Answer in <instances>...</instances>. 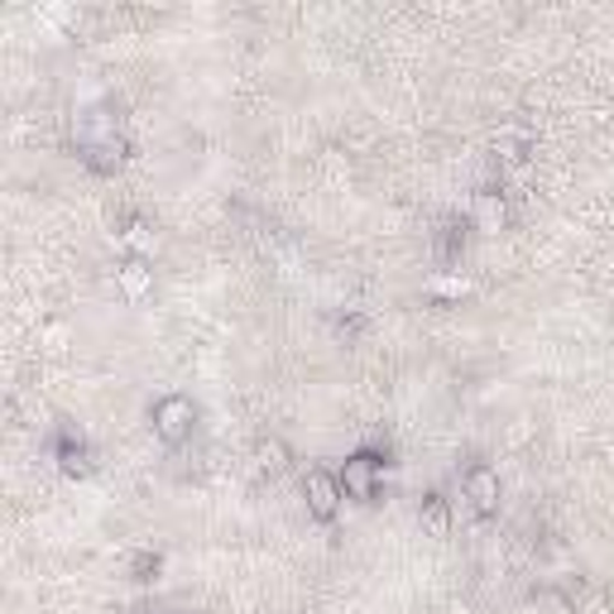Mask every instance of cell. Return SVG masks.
<instances>
[{
  "mask_svg": "<svg viewBox=\"0 0 614 614\" xmlns=\"http://www.w3.org/2000/svg\"><path fill=\"white\" fill-rule=\"evenodd\" d=\"M73 135H77V154H82V163H87V169H96V173L120 169L125 135H120V116L110 106H87L77 116Z\"/></svg>",
  "mask_w": 614,
  "mask_h": 614,
  "instance_id": "1",
  "label": "cell"
},
{
  "mask_svg": "<svg viewBox=\"0 0 614 614\" xmlns=\"http://www.w3.org/2000/svg\"><path fill=\"white\" fill-rule=\"evenodd\" d=\"M192 423H198V409H192V399L169 394V399L154 403V432H159L169 446H183L192 437Z\"/></svg>",
  "mask_w": 614,
  "mask_h": 614,
  "instance_id": "2",
  "label": "cell"
},
{
  "mask_svg": "<svg viewBox=\"0 0 614 614\" xmlns=\"http://www.w3.org/2000/svg\"><path fill=\"white\" fill-rule=\"evenodd\" d=\"M380 476H384V460L374 456V452H356L341 466V490L351 495V499H374V490H380Z\"/></svg>",
  "mask_w": 614,
  "mask_h": 614,
  "instance_id": "3",
  "label": "cell"
},
{
  "mask_svg": "<svg viewBox=\"0 0 614 614\" xmlns=\"http://www.w3.org/2000/svg\"><path fill=\"white\" fill-rule=\"evenodd\" d=\"M303 495H307V514L313 519H337V505H341V480L337 476H327V470H307V480H303Z\"/></svg>",
  "mask_w": 614,
  "mask_h": 614,
  "instance_id": "4",
  "label": "cell"
},
{
  "mask_svg": "<svg viewBox=\"0 0 614 614\" xmlns=\"http://www.w3.org/2000/svg\"><path fill=\"white\" fill-rule=\"evenodd\" d=\"M460 485H466V499H470V509H476V514H495L499 509V476L490 466H470Z\"/></svg>",
  "mask_w": 614,
  "mask_h": 614,
  "instance_id": "5",
  "label": "cell"
},
{
  "mask_svg": "<svg viewBox=\"0 0 614 614\" xmlns=\"http://www.w3.org/2000/svg\"><path fill=\"white\" fill-rule=\"evenodd\" d=\"M59 466L67 470V476H87L92 470V446L77 437V432H63L59 437Z\"/></svg>",
  "mask_w": 614,
  "mask_h": 614,
  "instance_id": "6",
  "label": "cell"
},
{
  "mask_svg": "<svg viewBox=\"0 0 614 614\" xmlns=\"http://www.w3.org/2000/svg\"><path fill=\"white\" fill-rule=\"evenodd\" d=\"M116 278H120V288L130 293V298H139V293H149L154 269H145V260H125L120 269H116Z\"/></svg>",
  "mask_w": 614,
  "mask_h": 614,
  "instance_id": "7",
  "label": "cell"
},
{
  "mask_svg": "<svg viewBox=\"0 0 614 614\" xmlns=\"http://www.w3.org/2000/svg\"><path fill=\"white\" fill-rule=\"evenodd\" d=\"M417 519H423L437 538H446V528H452V509H446V499H442V495H427L423 505H417Z\"/></svg>",
  "mask_w": 614,
  "mask_h": 614,
  "instance_id": "8",
  "label": "cell"
},
{
  "mask_svg": "<svg viewBox=\"0 0 614 614\" xmlns=\"http://www.w3.org/2000/svg\"><path fill=\"white\" fill-rule=\"evenodd\" d=\"M288 466V446L284 442H260L255 446V470L260 476H278Z\"/></svg>",
  "mask_w": 614,
  "mask_h": 614,
  "instance_id": "9",
  "label": "cell"
},
{
  "mask_svg": "<svg viewBox=\"0 0 614 614\" xmlns=\"http://www.w3.org/2000/svg\"><path fill=\"white\" fill-rule=\"evenodd\" d=\"M476 221H480V226H490V231L505 226V221H509L505 198H499V192H480V202H476Z\"/></svg>",
  "mask_w": 614,
  "mask_h": 614,
  "instance_id": "10",
  "label": "cell"
},
{
  "mask_svg": "<svg viewBox=\"0 0 614 614\" xmlns=\"http://www.w3.org/2000/svg\"><path fill=\"white\" fill-rule=\"evenodd\" d=\"M533 610H538V614H576V605H571L562 591H538V595H533Z\"/></svg>",
  "mask_w": 614,
  "mask_h": 614,
  "instance_id": "11",
  "label": "cell"
},
{
  "mask_svg": "<svg viewBox=\"0 0 614 614\" xmlns=\"http://www.w3.org/2000/svg\"><path fill=\"white\" fill-rule=\"evenodd\" d=\"M460 245H466V231H460L456 221H452V226H442V245H437V260H442V264H452V260L460 255Z\"/></svg>",
  "mask_w": 614,
  "mask_h": 614,
  "instance_id": "12",
  "label": "cell"
},
{
  "mask_svg": "<svg viewBox=\"0 0 614 614\" xmlns=\"http://www.w3.org/2000/svg\"><path fill=\"white\" fill-rule=\"evenodd\" d=\"M120 241L130 245V250H145V245H149V231H145V221H130V231H125Z\"/></svg>",
  "mask_w": 614,
  "mask_h": 614,
  "instance_id": "13",
  "label": "cell"
},
{
  "mask_svg": "<svg viewBox=\"0 0 614 614\" xmlns=\"http://www.w3.org/2000/svg\"><path fill=\"white\" fill-rule=\"evenodd\" d=\"M154 571H159V557H135V581H154Z\"/></svg>",
  "mask_w": 614,
  "mask_h": 614,
  "instance_id": "14",
  "label": "cell"
}]
</instances>
